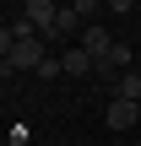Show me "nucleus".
I'll use <instances>...</instances> for the list:
<instances>
[{"label":"nucleus","mask_w":141,"mask_h":146,"mask_svg":"<svg viewBox=\"0 0 141 146\" xmlns=\"http://www.w3.org/2000/svg\"><path fill=\"white\" fill-rule=\"evenodd\" d=\"M11 76H16V65H11V60H0V81H11Z\"/></svg>","instance_id":"obj_13"},{"label":"nucleus","mask_w":141,"mask_h":146,"mask_svg":"<svg viewBox=\"0 0 141 146\" xmlns=\"http://www.w3.org/2000/svg\"><path fill=\"white\" fill-rule=\"evenodd\" d=\"M71 5H76V16H82V22H87V16H92V11H98V5H103V0H71Z\"/></svg>","instance_id":"obj_10"},{"label":"nucleus","mask_w":141,"mask_h":146,"mask_svg":"<svg viewBox=\"0 0 141 146\" xmlns=\"http://www.w3.org/2000/svg\"><path fill=\"white\" fill-rule=\"evenodd\" d=\"M60 70H65V65H60V54H43V65H38V76H43V81H54Z\"/></svg>","instance_id":"obj_9"},{"label":"nucleus","mask_w":141,"mask_h":146,"mask_svg":"<svg viewBox=\"0 0 141 146\" xmlns=\"http://www.w3.org/2000/svg\"><path fill=\"white\" fill-rule=\"evenodd\" d=\"M136 119H141V103H125V98L109 103V130H130Z\"/></svg>","instance_id":"obj_4"},{"label":"nucleus","mask_w":141,"mask_h":146,"mask_svg":"<svg viewBox=\"0 0 141 146\" xmlns=\"http://www.w3.org/2000/svg\"><path fill=\"white\" fill-rule=\"evenodd\" d=\"M54 11H60L54 0H27V11H22V16H27V22H33L38 33H49V22H54Z\"/></svg>","instance_id":"obj_5"},{"label":"nucleus","mask_w":141,"mask_h":146,"mask_svg":"<svg viewBox=\"0 0 141 146\" xmlns=\"http://www.w3.org/2000/svg\"><path fill=\"white\" fill-rule=\"evenodd\" d=\"M60 65H65L71 76H92V65H98V60H92L87 49H65V54H60Z\"/></svg>","instance_id":"obj_6"},{"label":"nucleus","mask_w":141,"mask_h":146,"mask_svg":"<svg viewBox=\"0 0 141 146\" xmlns=\"http://www.w3.org/2000/svg\"><path fill=\"white\" fill-rule=\"evenodd\" d=\"M114 92H120L125 103H141V76H136V70H125V76L114 81Z\"/></svg>","instance_id":"obj_7"},{"label":"nucleus","mask_w":141,"mask_h":146,"mask_svg":"<svg viewBox=\"0 0 141 146\" xmlns=\"http://www.w3.org/2000/svg\"><path fill=\"white\" fill-rule=\"evenodd\" d=\"M11 38H16V43H27V38H38V27H33L27 16H16V22H11Z\"/></svg>","instance_id":"obj_8"},{"label":"nucleus","mask_w":141,"mask_h":146,"mask_svg":"<svg viewBox=\"0 0 141 146\" xmlns=\"http://www.w3.org/2000/svg\"><path fill=\"white\" fill-rule=\"evenodd\" d=\"M103 5H109V11H120V16H125V11H136V0H103Z\"/></svg>","instance_id":"obj_12"},{"label":"nucleus","mask_w":141,"mask_h":146,"mask_svg":"<svg viewBox=\"0 0 141 146\" xmlns=\"http://www.w3.org/2000/svg\"><path fill=\"white\" fill-rule=\"evenodd\" d=\"M5 60H11L16 70H38V65H43V43H38V38H27V43H11V54H5Z\"/></svg>","instance_id":"obj_2"},{"label":"nucleus","mask_w":141,"mask_h":146,"mask_svg":"<svg viewBox=\"0 0 141 146\" xmlns=\"http://www.w3.org/2000/svg\"><path fill=\"white\" fill-rule=\"evenodd\" d=\"M82 49H87L92 60H109V49H114V38H109L103 27H92V22H87V27H82Z\"/></svg>","instance_id":"obj_3"},{"label":"nucleus","mask_w":141,"mask_h":146,"mask_svg":"<svg viewBox=\"0 0 141 146\" xmlns=\"http://www.w3.org/2000/svg\"><path fill=\"white\" fill-rule=\"evenodd\" d=\"M76 27H82V16H76V5H60V11H54V22H49V33H43V38H49V43H65V38H71V33H76Z\"/></svg>","instance_id":"obj_1"},{"label":"nucleus","mask_w":141,"mask_h":146,"mask_svg":"<svg viewBox=\"0 0 141 146\" xmlns=\"http://www.w3.org/2000/svg\"><path fill=\"white\" fill-rule=\"evenodd\" d=\"M11 43H16V38H11V27H0V60L11 54Z\"/></svg>","instance_id":"obj_11"}]
</instances>
